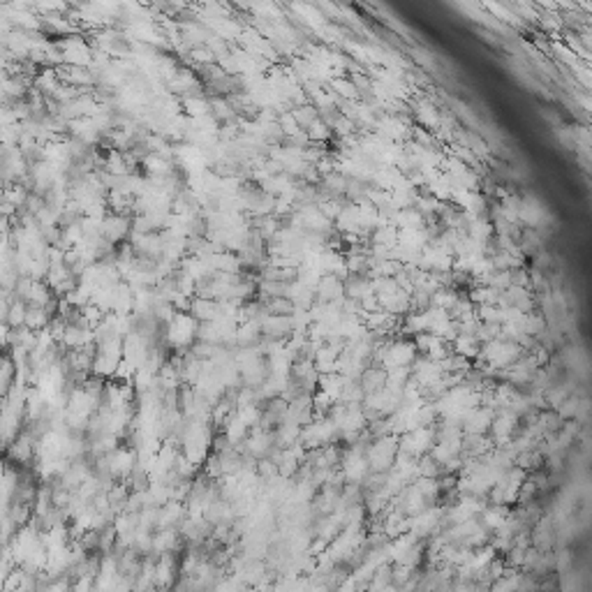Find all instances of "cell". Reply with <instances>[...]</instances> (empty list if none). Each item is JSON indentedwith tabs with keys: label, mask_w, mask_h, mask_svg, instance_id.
<instances>
[{
	"label": "cell",
	"mask_w": 592,
	"mask_h": 592,
	"mask_svg": "<svg viewBox=\"0 0 592 592\" xmlns=\"http://www.w3.org/2000/svg\"><path fill=\"white\" fill-rule=\"evenodd\" d=\"M479 322H493V324H502V308L493 306V304H484L475 308Z\"/></svg>",
	"instance_id": "cell-11"
},
{
	"label": "cell",
	"mask_w": 592,
	"mask_h": 592,
	"mask_svg": "<svg viewBox=\"0 0 592 592\" xmlns=\"http://www.w3.org/2000/svg\"><path fill=\"white\" fill-rule=\"evenodd\" d=\"M345 386V377L340 373H324L319 375V382H317V391H322L324 396H328L335 403L340 398V391Z\"/></svg>",
	"instance_id": "cell-7"
},
{
	"label": "cell",
	"mask_w": 592,
	"mask_h": 592,
	"mask_svg": "<svg viewBox=\"0 0 592 592\" xmlns=\"http://www.w3.org/2000/svg\"><path fill=\"white\" fill-rule=\"evenodd\" d=\"M345 296L343 280L333 273H322V278L315 287V301L317 304H335Z\"/></svg>",
	"instance_id": "cell-3"
},
{
	"label": "cell",
	"mask_w": 592,
	"mask_h": 592,
	"mask_svg": "<svg viewBox=\"0 0 592 592\" xmlns=\"http://www.w3.org/2000/svg\"><path fill=\"white\" fill-rule=\"evenodd\" d=\"M433 444H435V424L419 426V428L405 431L398 435V451L410 453V456H414V458L428 453Z\"/></svg>",
	"instance_id": "cell-2"
},
{
	"label": "cell",
	"mask_w": 592,
	"mask_h": 592,
	"mask_svg": "<svg viewBox=\"0 0 592 592\" xmlns=\"http://www.w3.org/2000/svg\"><path fill=\"white\" fill-rule=\"evenodd\" d=\"M23 317H26V301L12 299L8 317H5V324H8L10 328H19V326H23Z\"/></svg>",
	"instance_id": "cell-10"
},
{
	"label": "cell",
	"mask_w": 592,
	"mask_h": 592,
	"mask_svg": "<svg viewBox=\"0 0 592 592\" xmlns=\"http://www.w3.org/2000/svg\"><path fill=\"white\" fill-rule=\"evenodd\" d=\"M511 514V506L509 504H486L482 509V514H479V523L484 525L486 530L495 532L500 525H502L506 521V516Z\"/></svg>",
	"instance_id": "cell-4"
},
{
	"label": "cell",
	"mask_w": 592,
	"mask_h": 592,
	"mask_svg": "<svg viewBox=\"0 0 592 592\" xmlns=\"http://www.w3.org/2000/svg\"><path fill=\"white\" fill-rule=\"evenodd\" d=\"M451 350L463 354L465 359L475 361L479 357V350H482V340L472 333H458L456 338L451 340Z\"/></svg>",
	"instance_id": "cell-6"
},
{
	"label": "cell",
	"mask_w": 592,
	"mask_h": 592,
	"mask_svg": "<svg viewBox=\"0 0 592 592\" xmlns=\"http://www.w3.org/2000/svg\"><path fill=\"white\" fill-rule=\"evenodd\" d=\"M49 322H51V317L42 306L26 304V317H23L26 328H30V331H42V328L49 326Z\"/></svg>",
	"instance_id": "cell-8"
},
{
	"label": "cell",
	"mask_w": 592,
	"mask_h": 592,
	"mask_svg": "<svg viewBox=\"0 0 592 592\" xmlns=\"http://www.w3.org/2000/svg\"><path fill=\"white\" fill-rule=\"evenodd\" d=\"M396 453H398V435L396 433H391V435H382V437H373L371 442L366 444L368 468H371L373 472H389Z\"/></svg>",
	"instance_id": "cell-1"
},
{
	"label": "cell",
	"mask_w": 592,
	"mask_h": 592,
	"mask_svg": "<svg viewBox=\"0 0 592 592\" xmlns=\"http://www.w3.org/2000/svg\"><path fill=\"white\" fill-rule=\"evenodd\" d=\"M386 382V371L379 364H371L364 368V373L359 375V384L364 393H373V391H379Z\"/></svg>",
	"instance_id": "cell-5"
},
{
	"label": "cell",
	"mask_w": 592,
	"mask_h": 592,
	"mask_svg": "<svg viewBox=\"0 0 592 592\" xmlns=\"http://www.w3.org/2000/svg\"><path fill=\"white\" fill-rule=\"evenodd\" d=\"M458 294H460V292H458L456 287H440V289H435V292L431 294V306L444 308V310H449V308L456 304Z\"/></svg>",
	"instance_id": "cell-9"
}]
</instances>
